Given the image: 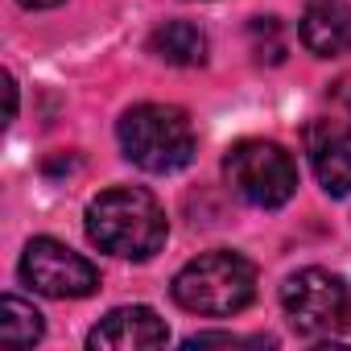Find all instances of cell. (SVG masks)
<instances>
[{"label": "cell", "instance_id": "cell-1", "mask_svg": "<svg viewBox=\"0 0 351 351\" xmlns=\"http://www.w3.org/2000/svg\"><path fill=\"white\" fill-rule=\"evenodd\" d=\"M87 236L99 252L120 261H149L161 252L169 223L161 203L141 186H112L87 207Z\"/></svg>", "mask_w": 351, "mask_h": 351}, {"label": "cell", "instance_id": "cell-2", "mask_svg": "<svg viewBox=\"0 0 351 351\" xmlns=\"http://www.w3.org/2000/svg\"><path fill=\"white\" fill-rule=\"evenodd\" d=\"M120 149L145 173H173L195 161V124L173 104H136L116 124Z\"/></svg>", "mask_w": 351, "mask_h": 351}, {"label": "cell", "instance_id": "cell-3", "mask_svg": "<svg viewBox=\"0 0 351 351\" xmlns=\"http://www.w3.org/2000/svg\"><path fill=\"white\" fill-rule=\"evenodd\" d=\"M169 289H173V302L191 314L228 318V314H240L256 298V269L248 256L215 248L182 265Z\"/></svg>", "mask_w": 351, "mask_h": 351}, {"label": "cell", "instance_id": "cell-4", "mask_svg": "<svg viewBox=\"0 0 351 351\" xmlns=\"http://www.w3.org/2000/svg\"><path fill=\"white\" fill-rule=\"evenodd\" d=\"M228 186L261 211L285 207L298 191V165L277 141H240L223 157Z\"/></svg>", "mask_w": 351, "mask_h": 351}, {"label": "cell", "instance_id": "cell-5", "mask_svg": "<svg viewBox=\"0 0 351 351\" xmlns=\"http://www.w3.org/2000/svg\"><path fill=\"white\" fill-rule=\"evenodd\" d=\"M281 306L298 335L326 339L351 326V289L339 273L326 269H298L281 285Z\"/></svg>", "mask_w": 351, "mask_h": 351}, {"label": "cell", "instance_id": "cell-6", "mask_svg": "<svg viewBox=\"0 0 351 351\" xmlns=\"http://www.w3.org/2000/svg\"><path fill=\"white\" fill-rule=\"evenodd\" d=\"M21 281L46 298H91L99 289V269L62 240L38 236L21 256Z\"/></svg>", "mask_w": 351, "mask_h": 351}, {"label": "cell", "instance_id": "cell-7", "mask_svg": "<svg viewBox=\"0 0 351 351\" xmlns=\"http://www.w3.org/2000/svg\"><path fill=\"white\" fill-rule=\"evenodd\" d=\"M306 153L326 195H351V120H310Z\"/></svg>", "mask_w": 351, "mask_h": 351}, {"label": "cell", "instance_id": "cell-8", "mask_svg": "<svg viewBox=\"0 0 351 351\" xmlns=\"http://www.w3.org/2000/svg\"><path fill=\"white\" fill-rule=\"evenodd\" d=\"M165 339L169 330L149 306H120L91 326L87 347L91 351H145V347H161Z\"/></svg>", "mask_w": 351, "mask_h": 351}, {"label": "cell", "instance_id": "cell-9", "mask_svg": "<svg viewBox=\"0 0 351 351\" xmlns=\"http://www.w3.org/2000/svg\"><path fill=\"white\" fill-rule=\"evenodd\" d=\"M302 42L314 58H339L351 50V5L347 0H306Z\"/></svg>", "mask_w": 351, "mask_h": 351}, {"label": "cell", "instance_id": "cell-10", "mask_svg": "<svg viewBox=\"0 0 351 351\" xmlns=\"http://www.w3.org/2000/svg\"><path fill=\"white\" fill-rule=\"evenodd\" d=\"M149 54L165 66H203L207 62V34L191 21H165L149 34Z\"/></svg>", "mask_w": 351, "mask_h": 351}, {"label": "cell", "instance_id": "cell-11", "mask_svg": "<svg viewBox=\"0 0 351 351\" xmlns=\"http://www.w3.org/2000/svg\"><path fill=\"white\" fill-rule=\"evenodd\" d=\"M42 314L25 302V298H17V293H9L5 298V318H0V339H5L9 347H34L38 339H42Z\"/></svg>", "mask_w": 351, "mask_h": 351}, {"label": "cell", "instance_id": "cell-12", "mask_svg": "<svg viewBox=\"0 0 351 351\" xmlns=\"http://www.w3.org/2000/svg\"><path fill=\"white\" fill-rule=\"evenodd\" d=\"M248 50H252L256 62H269V66L285 62L289 42H285L281 21H277V17H252V21H248Z\"/></svg>", "mask_w": 351, "mask_h": 351}, {"label": "cell", "instance_id": "cell-13", "mask_svg": "<svg viewBox=\"0 0 351 351\" xmlns=\"http://www.w3.org/2000/svg\"><path fill=\"white\" fill-rule=\"evenodd\" d=\"M211 343H223V347H240V343H248V339H240V335H191L186 339V347H211Z\"/></svg>", "mask_w": 351, "mask_h": 351}, {"label": "cell", "instance_id": "cell-14", "mask_svg": "<svg viewBox=\"0 0 351 351\" xmlns=\"http://www.w3.org/2000/svg\"><path fill=\"white\" fill-rule=\"evenodd\" d=\"M330 95H335V99H339V104H343V108L351 112V75L335 79V83H330Z\"/></svg>", "mask_w": 351, "mask_h": 351}, {"label": "cell", "instance_id": "cell-15", "mask_svg": "<svg viewBox=\"0 0 351 351\" xmlns=\"http://www.w3.org/2000/svg\"><path fill=\"white\" fill-rule=\"evenodd\" d=\"M25 9H54V5H62V0H21Z\"/></svg>", "mask_w": 351, "mask_h": 351}]
</instances>
